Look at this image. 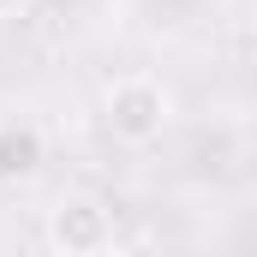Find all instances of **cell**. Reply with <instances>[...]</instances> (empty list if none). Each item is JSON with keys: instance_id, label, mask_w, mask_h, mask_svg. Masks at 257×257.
Returning <instances> with one entry per match:
<instances>
[{"instance_id": "4", "label": "cell", "mask_w": 257, "mask_h": 257, "mask_svg": "<svg viewBox=\"0 0 257 257\" xmlns=\"http://www.w3.org/2000/svg\"><path fill=\"white\" fill-rule=\"evenodd\" d=\"M30 6H36V0H0V24H6V18H18V12H30Z\"/></svg>"}, {"instance_id": "5", "label": "cell", "mask_w": 257, "mask_h": 257, "mask_svg": "<svg viewBox=\"0 0 257 257\" xmlns=\"http://www.w3.org/2000/svg\"><path fill=\"white\" fill-rule=\"evenodd\" d=\"M102 257H144V251H126V245H108Z\"/></svg>"}, {"instance_id": "1", "label": "cell", "mask_w": 257, "mask_h": 257, "mask_svg": "<svg viewBox=\"0 0 257 257\" xmlns=\"http://www.w3.org/2000/svg\"><path fill=\"white\" fill-rule=\"evenodd\" d=\"M168 120H174V96H168L156 78H144V72L114 78L108 96H102V126H108L114 144L144 150V144H156V138L168 132Z\"/></svg>"}, {"instance_id": "3", "label": "cell", "mask_w": 257, "mask_h": 257, "mask_svg": "<svg viewBox=\"0 0 257 257\" xmlns=\"http://www.w3.org/2000/svg\"><path fill=\"white\" fill-rule=\"evenodd\" d=\"M48 168V132L36 120H0V186H30Z\"/></svg>"}, {"instance_id": "2", "label": "cell", "mask_w": 257, "mask_h": 257, "mask_svg": "<svg viewBox=\"0 0 257 257\" xmlns=\"http://www.w3.org/2000/svg\"><path fill=\"white\" fill-rule=\"evenodd\" d=\"M42 233H48V251L54 257H102L114 245V215H108L102 197H90V192H60L48 203Z\"/></svg>"}]
</instances>
